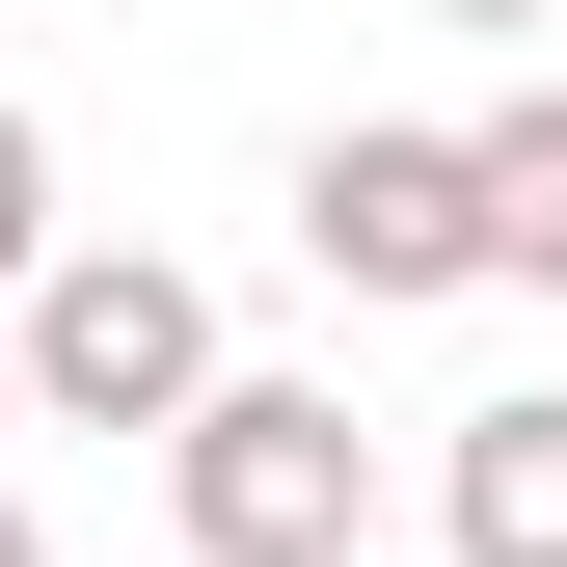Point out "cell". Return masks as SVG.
I'll return each mask as SVG.
<instances>
[{"mask_svg": "<svg viewBox=\"0 0 567 567\" xmlns=\"http://www.w3.org/2000/svg\"><path fill=\"white\" fill-rule=\"evenodd\" d=\"M163 567H379V433L324 379H217L163 433Z\"/></svg>", "mask_w": 567, "mask_h": 567, "instance_id": "cell-1", "label": "cell"}, {"mask_svg": "<svg viewBox=\"0 0 567 567\" xmlns=\"http://www.w3.org/2000/svg\"><path fill=\"white\" fill-rule=\"evenodd\" d=\"M244 351H217V298H189L163 244H54L28 270V433H189Z\"/></svg>", "mask_w": 567, "mask_h": 567, "instance_id": "cell-2", "label": "cell"}, {"mask_svg": "<svg viewBox=\"0 0 567 567\" xmlns=\"http://www.w3.org/2000/svg\"><path fill=\"white\" fill-rule=\"evenodd\" d=\"M298 270L324 298H486V135H324L298 163Z\"/></svg>", "mask_w": 567, "mask_h": 567, "instance_id": "cell-3", "label": "cell"}, {"mask_svg": "<svg viewBox=\"0 0 567 567\" xmlns=\"http://www.w3.org/2000/svg\"><path fill=\"white\" fill-rule=\"evenodd\" d=\"M433 514H460V567H567V379L540 405H460V433H433Z\"/></svg>", "mask_w": 567, "mask_h": 567, "instance_id": "cell-4", "label": "cell"}, {"mask_svg": "<svg viewBox=\"0 0 567 567\" xmlns=\"http://www.w3.org/2000/svg\"><path fill=\"white\" fill-rule=\"evenodd\" d=\"M486 270H514V298H567V82L486 109Z\"/></svg>", "mask_w": 567, "mask_h": 567, "instance_id": "cell-5", "label": "cell"}, {"mask_svg": "<svg viewBox=\"0 0 567 567\" xmlns=\"http://www.w3.org/2000/svg\"><path fill=\"white\" fill-rule=\"evenodd\" d=\"M28 270H54V135L0 109V324H28Z\"/></svg>", "mask_w": 567, "mask_h": 567, "instance_id": "cell-6", "label": "cell"}, {"mask_svg": "<svg viewBox=\"0 0 567 567\" xmlns=\"http://www.w3.org/2000/svg\"><path fill=\"white\" fill-rule=\"evenodd\" d=\"M0 433H28V324H0Z\"/></svg>", "mask_w": 567, "mask_h": 567, "instance_id": "cell-7", "label": "cell"}, {"mask_svg": "<svg viewBox=\"0 0 567 567\" xmlns=\"http://www.w3.org/2000/svg\"><path fill=\"white\" fill-rule=\"evenodd\" d=\"M433 28H540V0H433Z\"/></svg>", "mask_w": 567, "mask_h": 567, "instance_id": "cell-8", "label": "cell"}, {"mask_svg": "<svg viewBox=\"0 0 567 567\" xmlns=\"http://www.w3.org/2000/svg\"><path fill=\"white\" fill-rule=\"evenodd\" d=\"M0 567H54V540H28V514H0Z\"/></svg>", "mask_w": 567, "mask_h": 567, "instance_id": "cell-9", "label": "cell"}]
</instances>
